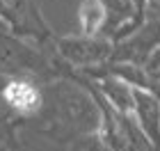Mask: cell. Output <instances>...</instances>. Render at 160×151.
I'll use <instances>...</instances> for the list:
<instances>
[{
	"instance_id": "1",
	"label": "cell",
	"mask_w": 160,
	"mask_h": 151,
	"mask_svg": "<svg viewBox=\"0 0 160 151\" xmlns=\"http://www.w3.org/2000/svg\"><path fill=\"white\" fill-rule=\"evenodd\" d=\"M46 101L41 112L30 121H18L32 133L46 138L50 144L73 147L85 135L101 133L103 112L89 83L76 71H64L43 83Z\"/></svg>"
},
{
	"instance_id": "2",
	"label": "cell",
	"mask_w": 160,
	"mask_h": 151,
	"mask_svg": "<svg viewBox=\"0 0 160 151\" xmlns=\"http://www.w3.org/2000/svg\"><path fill=\"white\" fill-rule=\"evenodd\" d=\"M69 71L57 57V53H50L43 44L21 37L7 25L5 18H0V76H37L41 80H50L53 76H60Z\"/></svg>"
},
{
	"instance_id": "3",
	"label": "cell",
	"mask_w": 160,
	"mask_h": 151,
	"mask_svg": "<svg viewBox=\"0 0 160 151\" xmlns=\"http://www.w3.org/2000/svg\"><path fill=\"white\" fill-rule=\"evenodd\" d=\"M53 48L62 64L69 71H85L98 69L112 60L114 53V39L108 34H67V37H55Z\"/></svg>"
},
{
	"instance_id": "4",
	"label": "cell",
	"mask_w": 160,
	"mask_h": 151,
	"mask_svg": "<svg viewBox=\"0 0 160 151\" xmlns=\"http://www.w3.org/2000/svg\"><path fill=\"white\" fill-rule=\"evenodd\" d=\"M37 76H0V98L12 121H30L41 112L46 101V87Z\"/></svg>"
},
{
	"instance_id": "5",
	"label": "cell",
	"mask_w": 160,
	"mask_h": 151,
	"mask_svg": "<svg viewBox=\"0 0 160 151\" xmlns=\"http://www.w3.org/2000/svg\"><path fill=\"white\" fill-rule=\"evenodd\" d=\"M0 18H5L14 32L37 44L46 46L55 39L50 28L46 25V18L41 16L39 7L32 0H0Z\"/></svg>"
},
{
	"instance_id": "6",
	"label": "cell",
	"mask_w": 160,
	"mask_h": 151,
	"mask_svg": "<svg viewBox=\"0 0 160 151\" xmlns=\"http://www.w3.org/2000/svg\"><path fill=\"white\" fill-rule=\"evenodd\" d=\"M160 46V16H144L135 30L114 41V53L110 62L144 64L147 57Z\"/></svg>"
},
{
	"instance_id": "7",
	"label": "cell",
	"mask_w": 160,
	"mask_h": 151,
	"mask_svg": "<svg viewBox=\"0 0 160 151\" xmlns=\"http://www.w3.org/2000/svg\"><path fill=\"white\" fill-rule=\"evenodd\" d=\"M133 117L147 133L153 149H160V96L153 89L135 85L133 89Z\"/></svg>"
},
{
	"instance_id": "8",
	"label": "cell",
	"mask_w": 160,
	"mask_h": 151,
	"mask_svg": "<svg viewBox=\"0 0 160 151\" xmlns=\"http://www.w3.org/2000/svg\"><path fill=\"white\" fill-rule=\"evenodd\" d=\"M76 18H78V32L103 34L110 12H108L105 0H80L76 9Z\"/></svg>"
},
{
	"instance_id": "9",
	"label": "cell",
	"mask_w": 160,
	"mask_h": 151,
	"mask_svg": "<svg viewBox=\"0 0 160 151\" xmlns=\"http://www.w3.org/2000/svg\"><path fill=\"white\" fill-rule=\"evenodd\" d=\"M16 121H0V149H16L21 147Z\"/></svg>"
},
{
	"instance_id": "10",
	"label": "cell",
	"mask_w": 160,
	"mask_h": 151,
	"mask_svg": "<svg viewBox=\"0 0 160 151\" xmlns=\"http://www.w3.org/2000/svg\"><path fill=\"white\" fill-rule=\"evenodd\" d=\"M144 16H160V0H147Z\"/></svg>"
},
{
	"instance_id": "11",
	"label": "cell",
	"mask_w": 160,
	"mask_h": 151,
	"mask_svg": "<svg viewBox=\"0 0 160 151\" xmlns=\"http://www.w3.org/2000/svg\"><path fill=\"white\" fill-rule=\"evenodd\" d=\"M0 121H12L9 112H7V108H5V103H2V98H0Z\"/></svg>"
},
{
	"instance_id": "12",
	"label": "cell",
	"mask_w": 160,
	"mask_h": 151,
	"mask_svg": "<svg viewBox=\"0 0 160 151\" xmlns=\"http://www.w3.org/2000/svg\"><path fill=\"white\" fill-rule=\"evenodd\" d=\"M133 3H135V7H137V12L144 14V9H147V0H133Z\"/></svg>"
}]
</instances>
